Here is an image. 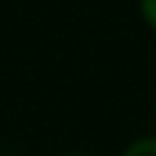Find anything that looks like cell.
Returning a JSON list of instances; mask_svg holds the SVG:
<instances>
[{"label": "cell", "mask_w": 156, "mask_h": 156, "mask_svg": "<svg viewBox=\"0 0 156 156\" xmlns=\"http://www.w3.org/2000/svg\"><path fill=\"white\" fill-rule=\"evenodd\" d=\"M122 156H156V135H141V138H135V141L122 150Z\"/></svg>", "instance_id": "obj_1"}, {"label": "cell", "mask_w": 156, "mask_h": 156, "mask_svg": "<svg viewBox=\"0 0 156 156\" xmlns=\"http://www.w3.org/2000/svg\"><path fill=\"white\" fill-rule=\"evenodd\" d=\"M138 12H141L144 25L156 31V0H138Z\"/></svg>", "instance_id": "obj_2"}, {"label": "cell", "mask_w": 156, "mask_h": 156, "mask_svg": "<svg viewBox=\"0 0 156 156\" xmlns=\"http://www.w3.org/2000/svg\"><path fill=\"white\" fill-rule=\"evenodd\" d=\"M58 156H89V153H58Z\"/></svg>", "instance_id": "obj_3"}]
</instances>
